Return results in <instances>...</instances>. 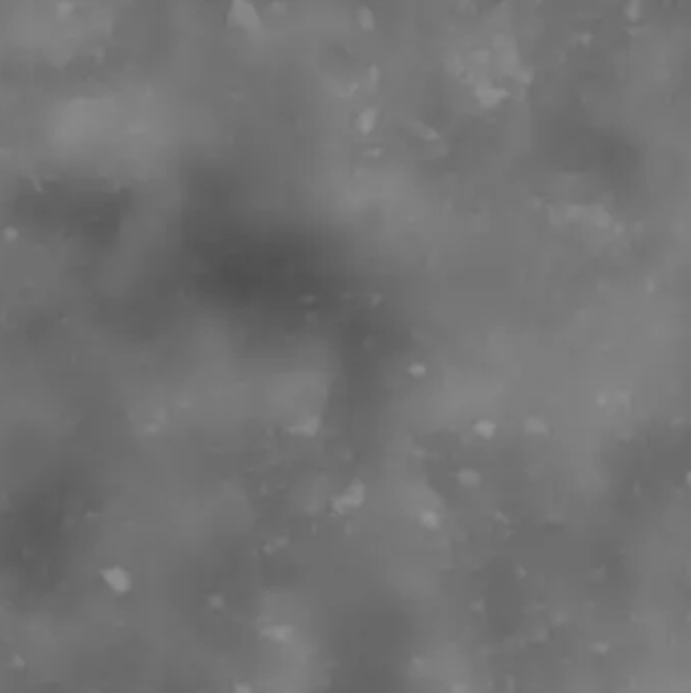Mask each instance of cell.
<instances>
[{"instance_id":"obj_1","label":"cell","mask_w":691,"mask_h":693,"mask_svg":"<svg viewBox=\"0 0 691 693\" xmlns=\"http://www.w3.org/2000/svg\"><path fill=\"white\" fill-rule=\"evenodd\" d=\"M227 25L246 33H257L262 29V17L252 0H231L227 8Z\"/></svg>"},{"instance_id":"obj_2","label":"cell","mask_w":691,"mask_h":693,"mask_svg":"<svg viewBox=\"0 0 691 693\" xmlns=\"http://www.w3.org/2000/svg\"><path fill=\"white\" fill-rule=\"evenodd\" d=\"M474 98H476V102H478L480 108L493 109L497 108V106L507 98V89L497 87V85H493V83H482V85L476 87Z\"/></svg>"},{"instance_id":"obj_3","label":"cell","mask_w":691,"mask_h":693,"mask_svg":"<svg viewBox=\"0 0 691 693\" xmlns=\"http://www.w3.org/2000/svg\"><path fill=\"white\" fill-rule=\"evenodd\" d=\"M365 493H363V484H351L339 499H337V507L339 511H347L353 509V507H359L363 503Z\"/></svg>"},{"instance_id":"obj_4","label":"cell","mask_w":691,"mask_h":693,"mask_svg":"<svg viewBox=\"0 0 691 693\" xmlns=\"http://www.w3.org/2000/svg\"><path fill=\"white\" fill-rule=\"evenodd\" d=\"M377 126V109L367 108L357 116V128L361 134H369L373 132V128Z\"/></svg>"},{"instance_id":"obj_5","label":"cell","mask_w":691,"mask_h":693,"mask_svg":"<svg viewBox=\"0 0 691 693\" xmlns=\"http://www.w3.org/2000/svg\"><path fill=\"white\" fill-rule=\"evenodd\" d=\"M357 23H359L361 31H365V33H373L375 27H377L375 14H373V10H371L369 6H361V8L357 10Z\"/></svg>"},{"instance_id":"obj_6","label":"cell","mask_w":691,"mask_h":693,"mask_svg":"<svg viewBox=\"0 0 691 693\" xmlns=\"http://www.w3.org/2000/svg\"><path fill=\"white\" fill-rule=\"evenodd\" d=\"M497 432V428H495V424L493 422H478L476 424V434H480L482 438H491L493 434Z\"/></svg>"},{"instance_id":"obj_7","label":"cell","mask_w":691,"mask_h":693,"mask_svg":"<svg viewBox=\"0 0 691 693\" xmlns=\"http://www.w3.org/2000/svg\"><path fill=\"white\" fill-rule=\"evenodd\" d=\"M460 476H463L460 480H463V482H467V484H476V482H478V476H476L473 471H465V473L460 474Z\"/></svg>"}]
</instances>
